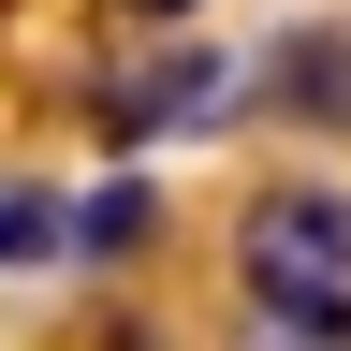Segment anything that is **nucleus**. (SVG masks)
I'll list each match as a JSON object with an SVG mask.
<instances>
[{
	"instance_id": "7ed1b4c3",
	"label": "nucleus",
	"mask_w": 351,
	"mask_h": 351,
	"mask_svg": "<svg viewBox=\"0 0 351 351\" xmlns=\"http://www.w3.org/2000/svg\"><path fill=\"white\" fill-rule=\"evenodd\" d=\"M147 234H161V205H147V176H103V191L73 205V249H103V263H117V249H147Z\"/></svg>"
},
{
	"instance_id": "f03ea898",
	"label": "nucleus",
	"mask_w": 351,
	"mask_h": 351,
	"mask_svg": "<svg viewBox=\"0 0 351 351\" xmlns=\"http://www.w3.org/2000/svg\"><path fill=\"white\" fill-rule=\"evenodd\" d=\"M278 103L322 117V132H351V29H293L278 44Z\"/></svg>"
},
{
	"instance_id": "39448f33",
	"label": "nucleus",
	"mask_w": 351,
	"mask_h": 351,
	"mask_svg": "<svg viewBox=\"0 0 351 351\" xmlns=\"http://www.w3.org/2000/svg\"><path fill=\"white\" fill-rule=\"evenodd\" d=\"M132 15H191V0H132Z\"/></svg>"
},
{
	"instance_id": "20e7f679",
	"label": "nucleus",
	"mask_w": 351,
	"mask_h": 351,
	"mask_svg": "<svg viewBox=\"0 0 351 351\" xmlns=\"http://www.w3.org/2000/svg\"><path fill=\"white\" fill-rule=\"evenodd\" d=\"M44 249H59V205L15 191V205H0V263H44Z\"/></svg>"
},
{
	"instance_id": "f257e3e1",
	"label": "nucleus",
	"mask_w": 351,
	"mask_h": 351,
	"mask_svg": "<svg viewBox=\"0 0 351 351\" xmlns=\"http://www.w3.org/2000/svg\"><path fill=\"white\" fill-rule=\"evenodd\" d=\"M234 278L278 337H351V191H263L234 219Z\"/></svg>"
}]
</instances>
